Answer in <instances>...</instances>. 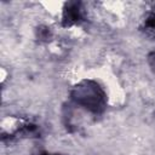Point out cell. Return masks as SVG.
<instances>
[{
	"mask_svg": "<svg viewBox=\"0 0 155 155\" xmlns=\"http://www.w3.org/2000/svg\"><path fill=\"white\" fill-rule=\"evenodd\" d=\"M73 98L76 103L93 113L102 111L105 104L104 92L92 81H85L76 86L73 91Z\"/></svg>",
	"mask_w": 155,
	"mask_h": 155,
	"instance_id": "cell-1",
	"label": "cell"
},
{
	"mask_svg": "<svg viewBox=\"0 0 155 155\" xmlns=\"http://www.w3.org/2000/svg\"><path fill=\"white\" fill-rule=\"evenodd\" d=\"M80 18H81L80 4H78V2H70V4H68L67 8L64 10L63 24L64 25H71V24L79 22Z\"/></svg>",
	"mask_w": 155,
	"mask_h": 155,
	"instance_id": "cell-2",
	"label": "cell"
},
{
	"mask_svg": "<svg viewBox=\"0 0 155 155\" xmlns=\"http://www.w3.org/2000/svg\"><path fill=\"white\" fill-rule=\"evenodd\" d=\"M38 34H39V38L42 39V40H46V39L50 38V31H48L47 28H40L39 31H38Z\"/></svg>",
	"mask_w": 155,
	"mask_h": 155,
	"instance_id": "cell-3",
	"label": "cell"
}]
</instances>
